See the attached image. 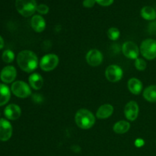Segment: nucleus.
<instances>
[{"label": "nucleus", "mask_w": 156, "mask_h": 156, "mask_svg": "<svg viewBox=\"0 0 156 156\" xmlns=\"http://www.w3.org/2000/svg\"><path fill=\"white\" fill-rule=\"evenodd\" d=\"M12 135V126L5 119H0V141L10 140Z\"/></svg>", "instance_id": "obj_11"}, {"label": "nucleus", "mask_w": 156, "mask_h": 156, "mask_svg": "<svg viewBox=\"0 0 156 156\" xmlns=\"http://www.w3.org/2000/svg\"><path fill=\"white\" fill-rule=\"evenodd\" d=\"M120 31L117 27H111L108 30V37L111 41H117L120 37Z\"/></svg>", "instance_id": "obj_22"}, {"label": "nucleus", "mask_w": 156, "mask_h": 156, "mask_svg": "<svg viewBox=\"0 0 156 156\" xmlns=\"http://www.w3.org/2000/svg\"><path fill=\"white\" fill-rule=\"evenodd\" d=\"M103 54L97 49L89 50L86 54V61L91 66L96 67L101 65L103 61Z\"/></svg>", "instance_id": "obj_10"}, {"label": "nucleus", "mask_w": 156, "mask_h": 156, "mask_svg": "<svg viewBox=\"0 0 156 156\" xmlns=\"http://www.w3.org/2000/svg\"><path fill=\"white\" fill-rule=\"evenodd\" d=\"M4 47V40L3 38L0 36V50Z\"/></svg>", "instance_id": "obj_29"}, {"label": "nucleus", "mask_w": 156, "mask_h": 156, "mask_svg": "<svg viewBox=\"0 0 156 156\" xmlns=\"http://www.w3.org/2000/svg\"><path fill=\"white\" fill-rule=\"evenodd\" d=\"M4 114L6 118L10 120H15L20 117L21 114V110L19 106L15 104L9 105L4 111Z\"/></svg>", "instance_id": "obj_13"}, {"label": "nucleus", "mask_w": 156, "mask_h": 156, "mask_svg": "<svg viewBox=\"0 0 156 156\" xmlns=\"http://www.w3.org/2000/svg\"><path fill=\"white\" fill-rule=\"evenodd\" d=\"M139 105L135 101L128 102L124 108V114L126 118L129 121H134L136 120L139 115Z\"/></svg>", "instance_id": "obj_9"}, {"label": "nucleus", "mask_w": 156, "mask_h": 156, "mask_svg": "<svg viewBox=\"0 0 156 156\" xmlns=\"http://www.w3.org/2000/svg\"><path fill=\"white\" fill-rule=\"evenodd\" d=\"M30 25L35 32L41 33L44 31L46 27V21L41 15H34L30 21Z\"/></svg>", "instance_id": "obj_14"}, {"label": "nucleus", "mask_w": 156, "mask_h": 156, "mask_svg": "<svg viewBox=\"0 0 156 156\" xmlns=\"http://www.w3.org/2000/svg\"><path fill=\"white\" fill-rule=\"evenodd\" d=\"M129 91L135 95H138L143 91V83L136 78H131L127 83Z\"/></svg>", "instance_id": "obj_16"}, {"label": "nucleus", "mask_w": 156, "mask_h": 156, "mask_svg": "<svg viewBox=\"0 0 156 156\" xmlns=\"http://www.w3.org/2000/svg\"><path fill=\"white\" fill-rule=\"evenodd\" d=\"M114 113V107L109 104H105L98 109L96 117L98 119H107L111 117Z\"/></svg>", "instance_id": "obj_15"}, {"label": "nucleus", "mask_w": 156, "mask_h": 156, "mask_svg": "<svg viewBox=\"0 0 156 156\" xmlns=\"http://www.w3.org/2000/svg\"><path fill=\"white\" fill-rule=\"evenodd\" d=\"M146 62L143 59L141 58H137L135 60V67L139 71H143L146 69Z\"/></svg>", "instance_id": "obj_24"}, {"label": "nucleus", "mask_w": 156, "mask_h": 156, "mask_svg": "<svg viewBox=\"0 0 156 156\" xmlns=\"http://www.w3.org/2000/svg\"><path fill=\"white\" fill-rule=\"evenodd\" d=\"M96 2L102 6H109L114 2V0H95Z\"/></svg>", "instance_id": "obj_26"}, {"label": "nucleus", "mask_w": 156, "mask_h": 156, "mask_svg": "<svg viewBox=\"0 0 156 156\" xmlns=\"http://www.w3.org/2000/svg\"><path fill=\"white\" fill-rule=\"evenodd\" d=\"M122 52L126 58L136 60L140 54V48L135 43L126 41L122 46Z\"/></svg>", "instance_id": "obj_7"}, {"label": "nucleus", "mask_w": 156, "mask_h": 156, "mask_svg": "<svg viewBox=\"0 0 156 156\" xmlns=\"http://www.w3.org/2000/svg\"><path fill=\"white\" fill-rule=\"evenodd\" d=\"M140 51L144 58L148 60H152L156 58V41L146 39L142 42Z\"/></svg>", "instance_id": "obj_4"}, {"label": "nucleus", "mask_w": 156, "mask_h": 156, "mask_svg": "<svg viewBox=\"0 0 156 156\" xmlns=\"http://www.w3.org/2000/svg\"><path fill=\"white\" fill-rule=\"evenodd\" d=\"M123 76V69L117 65L109 66L105 71V76L111 82H119L122 79Z\"/></svg>", "instance_id": "obj_8"}, {"label": "nucleus", "mask_w": 156, "mask_h": 156, "mask_svg": "<svg viewBox=\"0 0 156 156\" xmlns=\"http://www.w3.org/2000/svg\"><path fill=\"white\" fill-rule=\"evenodd\" d=\"M76 125L82 129H88L95 123V117L90 111L87 109H80L75 116Z\"/></svg>", "instance_id": "obj_2"}, {"label": "nucleus", "mask_w": 156, "mask_h": 156, "mask_svg": "<svg viewBox=\"0 0 156 156\" xmlns=\"http://www.w3.org/2000/svg\"><path fill=\"white\" fill-rule=\"evenodd\" d=\"M143 97L147 101L156 103V85L147 87L143 91Z\"/></svg>", "instance_id": "obj_20"}, {"label": "nucleus", "mask_w": 156, "mask_h": 156, "mask_svg": "<svg viewBox=\"0 0 156 156\" xmlns=\"http://www.w3.org/2000/svg\"><path fill=\"white\" fill-rule=\"evenodd\" d=\"M59 57L57 55L50 53L43 56L40 60V67L44 72H50L56 68L59 64Z\"/></svg>", "instance_id": "obj_6"}, {"label": "nucleus", "mask_w": 156, "mask_h": 156, "mask_svg": "<svg viewBox=\"0 0 156 156\" xmlns=\"http://www.w3.org/2000/svg\"><path fill=\"white\" fill-rule=\"evenodd\" d=\"M136 146H138V147H140V146H143V144H144V141H143L142 139H137L136 141L135 142Z\"/></svg>", "instance_id": "obj_28"}, {"label": "nucleus", "mask_w": 156, "mask_h": 156, "mask_svg": "<svg viewBox=\"0 0 156 156\" xmlns=\"http://www.w3.org/2000/svg\"><path fill=\"white\" fill-rule=\"evenodd\" d=\"M130 128V124L126 120H120L113 126V130L117 134H124L128 132Z\"/></svg>", "instance_id": "obj_19"}, {"label": "nucleus", "mask_w": 156, "mask_h": 156, "mask_svg": "<svg viewBox=\"0 0 156 156\" xmlns=\"http://www.w3.org/2000/svg\"><path fill=\"white\" fill-rule=\"evenodd\" d=\"M141 16L148 21H152L156 18V12L151 6H145L141 10Z\"/></svg>", "instance_id": "obj_21"}, {"label": "nucleus", "mask_w": 156, "mask_h": 156, "mask_svg": "<svg viewBox=\"0 0 156 156\" xmlns=\"http://www.w3.org/2000/svg\"><path fill=\"white\" fill-rule=\"evenodd\" d=\"M96 3L95 0H84L83 1V6L85 8H92Z\"/></svg>", "instance_id": "obj_27"}, {"label": "nucleus", "mask_w": 156, "mask_h": 156, "mask_svg": "<svg viewBox=\"0 0 156 156\" xmlns=\"http://www.w3.org/2000/svg\"><path fill=\"white\" fill-rule=\"evenodd\" d=\"M2 60L4 61L6 63H10V62H13L14 59H15V54H14V52L12 51L11 50H6L3 52L2 56Z\"/></svg>", "instance_id": "obj_23"}, {"label": "nucleus", "mask_w": 156, "mask_h": 156, "mask_svg": "<svg viewBox=\"0 0 156 156\" xmlns=\"http://www.w3.org/2000/svg\"><path fill=\"white\" fill-rule=\"evenodd\" d=\"M12 92L16 97L20 98H26L31 94V89L29 85L23 81H16L11 87Z\"/></svg>", "instance_id": "obj_5"}, {"label": "nucleus", "mask_w": 156, "mask_h": 156, "mask_svg": "<svg viewBox=\"0 0 156 156\" xmlns=\"http://www.w3.org/2000/svg\"><path fill=\"white\" fill-rule=\"evenodd\" d=\"M37 12L41 15H47L49 12V7L47 5L44 4L38 5L37 7Z\"/></svg>", "instance_id": "obj_25"}, {"label": "nucleus", "mask_w": 156, "mask_h": 156, "mask_svg": "<svg viewBox=\"0 0 156 156\" xmlns=\"http://www.w3.org/2000/svg\"><path fill=\"white\" fill-rule=\"evenodd\" d=\"M28 82L30 86L34 90H40L44 84L43 77L39 73H34L30 75L28 78Z\"/></svg>", "instance_id": "obj_17"}, {"label": "nucleus", "mask_w": 156, "mask_h": 156, "mask_svg": "<svg viewBox=\"0 0 156 156\" xmlns=\"http://www.w3.org/2000/svg\"><path fill=\"white\" fill-rule=\"evenodd\" d=\"M11 98V91L4 84H0V106H3L9 102Z\"/></svg>", "instance_id": "obj_18"}, {"label": "nucleus", "mask_w": 156, "mask_h": 156, "mask_svg": "<svg viewBox=\"0 0 156 156\" xmlns=\"http://www.w3.org/2000/svg\"><path fill=\"white\" fill-rule=\"evenodd\" d=\"M17 63L21 70L26 73H32L37 68V56L30 50H22L17 56Z\"/></svg>", "instance_id": "obj_1"}, {"label": "nucleus", "mask_w": 156, "mask_h": 156, "mask_svg": "<svg viewBox=\"0 0 156 156\" xmlns=\"http://www.w3.org/2000/svg\"><path fill=\"white\" fill-rule=\"evenodd\" d=\"M15 7L17 11L24 17H30L37 11L36 0H16Z\"/></svg>", "instance_id": "obj_3"}, {"label": "nucleus", "mask_w": 156, "mask_h": 156, "mask_svg": "<svg viewBox=\"0 0 156 156\" xmlns=\"http://www.w3.org/2000/svg\"><path fill=\"white\" fill-rule=\"evenodd\" d=\"M17 76L16 69L12 66L4 67L0 73V79L4 83H12Z\"/></svg>", "instance_id": "obj_12"}]
</instances>
